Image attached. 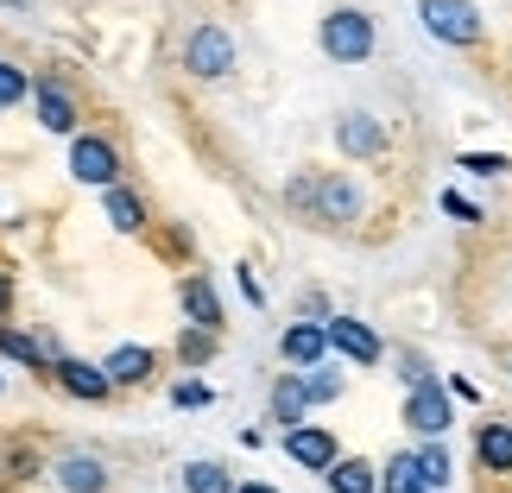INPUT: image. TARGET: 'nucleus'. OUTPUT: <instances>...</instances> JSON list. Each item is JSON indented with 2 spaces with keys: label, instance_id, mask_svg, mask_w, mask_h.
Segmentation results:
<instances>
[{
  "label": "nucleus",
  "instance_id": "obj_1",
  "mask_svg": "<svg viewBox=\"0 0 512 493\" xmlns=\"http://www.w3.org/2000/svg\"><path fill=\"white\" fill-rule=\"evenodd\" d=\"M418 19H424V32L430 38H443V45H481L487 38V19L475 0H418Z\"/></svg>",
  "mask_w": 512,
  "mask_h": 493
},
{
  "label": "nucleus",
  "instance_id": "obj_2",
  "mask_svg": "<svg viewBox=\"0 0 512 493\" xmlns=\"http://www.w3.org/2000/svg\"><path fill=\"white\" fill-rule=\"evenodd\" d=\"M317 45H323V57H336V64H367L373 57V19L361 7H336L323 19Z\"/></svg>",
  "mask_w": 512,
  "mask_h": 493
},
{
  "label": "nucleus",
  "instance_id": "obj_3",
  "mask_svg": "<svg viewBox=\"0 0 512 493\" xmlns=\"http://www.w3.org/2000/svg\"><path fill=\"white\" fill-rule=\"evenodd\" d=\"M234 32L222 26V19H203L190 38H184V70L190 76H203V83H215V76H228L234 70Z\"/></svg>",
  "mask_w": 512,
  "mask_h": 493
},
{
  "label": "nucleus",
  "instance_id": "obj_4",
  "mask_svg": "<svg viewBox=\"0 0 512 493\" xmlns=\"http://www.w3.org/2000/svg\"><path fill=\"white\" fill-rule=\"evenodd\" d=\"M70 177L76 184H121V152H114V140H102V133H76L70 140Z\"/></svg>",
  "mask_w": 512,
  "mask_h": 493
},
{
  "label": "nucleus",
  "instance_id": "obj_5",
  "mask_svg": "<svg viewBox=\"0 0 512 493\" xmlns=\"http://www.w3.org/2000/svg\"><path fill=\"white\" fill-rule=\"evenodd\" d=\"M304 209L317 215V222H361L367 196L354 190L348 177H336V171H323V177H310V196H304Z\"/></svg>",
  "mask_w": 512,
  "mask_h": 493
},
{
  "label": "nucleus",
  "instance_id": "obj_6",
  "mask_svg": "<svg viewBox=\"0 0 512 493\" xmlns=\"http://www.w3.org/2000/svg\"><path fill=\"white\" fill-rule=\"evenodd\" d=\"M449 418H456V411H449V386H437V380H418L405 392V424L418 430V437H443L449 430Z\"/></svg>",
  "mask_w": 512,
  "mask_h": 493
},
{
  "label": "nucleus",
  "instance_id": "obj_7",
  "mask_svg": "<svg viewBox=\"0 0 512 493\" xmlns=\"http://www.w3.org/2000/svg\"><path fill=\"white\" fill-rule=\"evenodd\" d=\"M32 102H38V127L45 133H76V121H83V114H76V95L57 83V76H38Z\"/></svg>",
  "mask_w": 512,
  "mask_h": 493
},
{
  "label": "nucleus",
  "instance_id": "obj_8",
  "mask_svg": "<svg viewBox=\"0 0 512 493\" xmlns=\"http://www.w3.org/2000/svg\"><path fill=\"white\" fill-rule=\"evenodd\" d=\"M323 335H329L336 354H348V361H361V367L380 361V335H373L367 323H354V317H323Z\"/></svg>",
  "mask_w": 512,
  "mask_h": 493
},
{
  "label": "nucleus",
  "instance_id": "obj_9",
  "mask_svg": "<svg viewBox=\"0 0 512 493\" xmlns=\"http://www.w3.org/2000/svg\"><path fill=\"white\" fill-rule=\"evenodd\" d=\"M336 146L348 159H380L386 152V121H373V114H342L336 121Z\"/></svg>",
  "mask_w": 512,
  "mask_h": 493
},
{
  "label": "nucleus",
  "instance_id": "obj_10",
  "mask_svg": "<svg viewBox=\"0 0 512 493\" xmlns=\"http://www.w3.org/2000/svg\"><path fill=\"white\" fill-rule=\"evenodd\" d=\"M285 456L304 468H329L336 462V437L323 424H285Z\"/></svg>",
  "mask_w": 512,
  "mask_h": 493
},
{
  "label": "nucleus",
  "instance_id": "obj_11",
  "mask_svg": "<svg viewBox=\"0 0 512 493\" xmlns=\"http://www.w3.org/2000/svg\"><path fill=\"white\" fill-rule=\"evenodd\" d=\"M51 475H57V487H64V493H102V487H108V462L89 456V449H70V456L57 462Z\"/></svg>",
  "mask_w": 512,
  "mask_h": 493
},
{
  "label": "nucleus",
  "instance_id": "obj_12",
  "mask_svg": "<svg viewBox=\"0 0 512 493\" xmlns=\"http://www.w3.org/2000/svg\"><path fill=\"white\" fill-rule=\"evenodd\" d=\"M57 386H64V392H76L83 405H102L108 392H114L102 367H89V361H70V354H57Z\"/></svg>",
  "mask_w": 512,
  "mask_h": 493
},
{
  "label": "nucleus",
  "instance_id": "obj_13",
  "mask_svg": "<svg viewBox=\"0 0 512 493\" xmlns=\"http://www.w3.org/2000/svg\"><path fill=\"white\" fill-rule=\"evenodd\" d=\"M177 304H184V317L196 329H222V298H215V285L203 279V272H190V279L177 285Z\"/></svg>",
  "mask_w": 512,
  "mask_h": 493
},
{
  "label": "nucleus",
  "instance_id": "obj_14",
  "mask_svg": "<svg viewBox=\"0 0 512 493\" xmlns=\"http://www.w3.org/2000/svg\"><path fill=\"white\" fill-rule=\"evenodd\" d=\"M279 354L291 367H317L323 354H329V335H323V317L317 323H291L285 335H279Z\"/></svg>",
  "mask_w": 512,
  "mask_h": 493
},
{
  "label": "nucleus",
  "instance_id": "obj_15",
  "mask_svg": "<svg viewBox=\"0 0 512 493\" xmlns=\"http://www.w3.org/2000/svg\"><path fill=\"white\" fill-rule=\"evenodd\" d=\"M323 481H329V493H373V487H380V468L354 462V456H336L323 468Z\"/></svg>",
  "mask_w": 512,
  "mask_h": 493
},
{
  "label": "nucleus",
  "instance_id": "obj_16",
  "mask_svg": "<svg viewBox=\"0 0 512 493\" xmlns=\"http://www.w3.org/2000/svg\"><path fill=\"white\" fill-rule=\"evenodd\" d=\"M102 209H108V222L121 228V234H140V228H146V203H140L127 184H108V190H102Z\"/></svg>",
  "mask_w": 512,
  "mask_h": 493
},
{
  "label": "nucleus",
  "instance_id": "obj_17",
  "mask_svg": "<svg viewBox=\"0 0 512 493\" xmlns=\"http://www.w3.org/2000/svg\"><path fill=\"white\" fill-rule=\"evenodd\" d=\"M102 373H108V386H140L152 373V348H114L102 361Z\"/></svg>",
  "mask_w": 512,
  "mask_h": 493
},
{
  "label": "nucleus",
  "instance_id": "obj_18",
  "mask_svg": "<svg viewBox=\"0 0 512 493\" xmlns=\"http://www.w3.org/2000/svg\"><path fill=\"white\" fill-rule=\"evenodd\" d=\"M475 449H481V462L494 468V475H512V424H481Z\"/></svg>",
  "mask_w": 512,
  "mask_h": 493
},
{
  "label": "nucleus",
  "instance_id": "obj_19",
  "mask_svg": "<svg viewBox=\"0 0 512 493\" xmlns=\"http://www.w3.org/2000/svg\"><path fill=\"white\" fill-rule=\"evenodd\" d=\"M272 418L279 424H304V373H285L272 386Z\"/></svg>",
  "mask_w": 512,
  "mask_h": 493
},
{
  "label": "nucleus",
  "instance_id": "obj_20",
  "mask_svg": "<svg viewBox=\"0 0 512 493\" xmlns=\"http://www.w3.org/2000/svg\"><path fill=\"white\" fill-rule=\"evenodd\" d=\"M184 493H234V475L222 462H190L184 468Z\"/></svg>",
  "mask_w": 512,
  "mask_h": 493
},
{
  "label": "nucleus",
  "instance_id": "obj_21",
  "mask_svg": "<svg viewBox=\"0 0 512 493\" xmlns=\"http://www.w3.org/2000/svg\"><path fill=\"white\" fill-rule=\"evenodd\" d=\"M411 462H418V481H424L430 493H437V487H449V456H443L437 443H430V449H411Z\"/></svg>",
  "mask_w": 512,
  "mask_h": 493
},
{
  "label": "nucleus",
  "instance_id": "obj_22",
  "mask_svg": "<svg viewBox=\"0 0 512 493\" xmlns=\"http://www.w3.org/2000/svg\"><path fill=\"white\" fill-rule=\"evenodd\" d=\"M0 354H13V361H26V367H38V361H45V342H32V335H19V329H0ZM51 361H57V354H51Z\"/></svg>",
  "mask_w": 512,
  "mask_h": 493
},
{
  "label": "nucleus",
  "instance_id": "obj_23",
  "mask_svg": "<svg viewBox=\"0 0 512 493\" xmlns=\"http://www.w3.org/2000/svg\"><path fill=\"white\" fill-rule=\"evenodd\" d=\"M177 354H184V367H203L209 354H215V329H196L190 323V335H177Z\"/></svg>",
  "mask_w": 512,
  "mask_h": 493
},
{
  "label": "nucleus",
  "instance_id": "obj_24",
  "mask_svg": "<svg viewBox=\"0 0 512 493\" xmlns=\"http://www.w3.org/2000/svg\"><path fill=\"white\" fill-rule=\"evenodd\" d=\"M26 89H32V76H26V70H19V64H0V114L26 102Z\"/></svg>",
  "mask_w": 512,
  "mask_h": 493
},
{
  "label": "nucleus",
  "instance_id": "obj_25",
  "mask_svg": "<svg viewBox=\"0 0 512 493\" xmlns=\"http://www.w3.org/2000/svg\"><path fill=\"white\" fill-rule=\"evenodd\" d=\"M342 399V373H310L304 380V405H336Z\"/></svg>",
  "mask_w": 512,
  "mask_h": 493
},
{
  "label": "nucleus",
  "instance_id": "obj_26",
  "mask_svg": "<svg viewBox=\"0 0 512 493\" xmlns=\"http://www.w3.org/2000/svg\"><path fill=\"white\" fill-rule=\"evenodd\" d=\"M405 481H418V462H411V449H399V456L386 462V493H392V487H405Z\"/></svg>",
  "mask_w": 512,
  "mask_h": 493
},
{
  "label": "nucleus",
  "instance_id": "obj_27",
  "mask_svg": "<svg viewBox=\"0 0 512 493\" xmlns=\"http://www.w3.org/2000/svg\"><path fill=\"white\" fill-rule=\"evenodd\" d=\"M462 171H475V177H494V171H506V159H500V152H468V159H462Z\"/></svg>",
  "mask_w": 512,
  "mask_h": 493
},
{
  "label": "nucleus",
  "instance_id": "obj_28",
  "mask_svg": "<svg viewBox=\"0 0 512 493\" xmlns=\"http://www.w3.org/2000/svg\"><path fill=\"white\" fill-rule=\"evenodd\" d=\"M171 405H209V386H203V380H184V386H171Z\"/></svg>",
  "mask_w": 512,
  "mask_h": 493
},
{
  "label": "nucleus",
  "instance_id": "obj_29",
  "mask_svg": "<svg viewBox=\"0 0 512 493\" xmlns=\"http://www.w3.org/2000/svg\"><path fill=\"white\" fill-rule=\"evenodd\" d=\"M443 209H449V215H462V222H481V209H475V203H462V196H456V190H449V196H443Z\"/></svg>",
  "mask_w": 512,
  "mask_h": 493
},
{
  "label": "nucleus",
  "instance_id": "obj_30",
  "mask_svg": "<svg viewBox=\"0 0 512 493\" xmlns=\"http://www.w3.org/2000/svg\"><path fill=\"white\" fill-rule=\"evenodd\" d=\"M234 493H279V487H266V481H241Z\"/></svg>",
  "mask_w": 512,
  "mask_h": 493
},
{
  "label": "nucleus",
  "instance_id": "obj_31",
  "mask_svg": "<svg viewBox=\"0 0 512 493\" xmlns=\"http://www.w3.org/2000/svg\"><path fill=\"white\" fill-rule=\"evenodd\" d=\"M13 304V279H7V272H0V310H7Z\"/></svg>",
  "mask_w": 512,
  "mask_h": 493
},
{
  "label": "nucleus",
  "instance_id": "obj_32",
  "mask_svg": "<svg viewBox=\"0 0 512 493\" xmlns=\"http://www.w3.org/2000/svg\"><path fill=\"white\" fill-rule=\"evenodd\" d=\"M392 493H430V487L424 481H405V487H392Z\"/></svg>",
  "mask_w": 512,
  "mask_h": 493
}]
</instances>
